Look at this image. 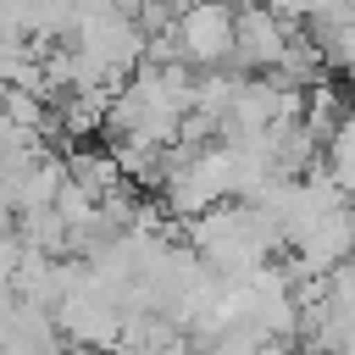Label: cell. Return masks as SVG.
I'll return each instance as SVG.
<instances>
[{"label":"cell","mask_w":355,"mask_h":355,"mask_svg":"<svg viewBox=\"0 0 355 355\" xmlns=\"http://www.w3.org/2000/svg\"><path fill=\"white\" fill-rule=\"evenodd\" d=\"M189 250L200 255L205 272H216V277H244V272L266 266L272 250H283V233H277L250 200H222V205L189 216Z\"/></svg>","instance_id":"cell-1"},{"label":"cell","mask_w":355,"mask_h":355,"mask_svg":"<svg viewBox=\"0 0 355 355\" xmlns=\"http://www.w3.org/2000/svg\"><path fill=\"white\" fill-rule=\"evenodd\" d=\"M172 55L194 72L205 67H227V50H233V6L222 0H194L172 17Z\"/></svg>","instance_id":"cell-2"},{"label":"cell","mask_w":355,"mask_h":355,"mask_svg":"<svg viewBox=\"0 0 355 355\" xmlns=\"http://www.w3.org/2000/svg\"><path fill=\"white\" fill-rule=\"evenodd\" d=\"M50 316H55V333H61L67 344H78V349L116 344V288H105L94 272H89L72 294H61V300L50 305Z\"/></svg>","instance_id":"cell-3"},{"label":"cell","mask_w":355,"mask_h":355,"mask_svg":"<svg viewBox=\"0 0 355 355\" xmlns=\"http://www.w3.org/2000/svg\"><path fill=\"white\" fill-rule=\"evenodd\" d=\"M294 28H300V22H283V17L266 11V6H244V11H233V50H227V67L244 72V78L272 72V67L283 61Z\"/></svg>","instance_id":"cell-4"},{"label":"cell","mask_w":355,"mask_h":355,"mask_svg":"<svg viewBox=\"0 0 355 355\" xmlns=\"http://www.w3.org/2000/svg\"><path fill=\"white\" fill-rule=\"evenodd\" d=\"M61 183H67V161L61 155H39L22 178H17V200H11V211H33V205H50L55 194H61Z\"/></svg>","instance_id":"cell-5"},{"label":"cell","mask_w":355,"mask_h":355,"mask_svg":"<svg viewBox=\"0 0 355 355\" xmlns=\"http://www.w3.org/2000/svg\"><path fill=\"white\" fill-rule=\"evenodd\" d=\"M67 178H72V183H83L94 200H105V194H116V189H122V166L111 161V150H72Z\"/></svg>","instance_id":"cell-6"},{"label":"cell","mask_w":355,"mask_h":355,"mask_svg":"<svg viewBox=\"0 0 355 355\" xmlns=\"http://www.w3.org/2000/svg\"><path fill=\"white\" fill-rule=\"evenodd\" d=\"M17 244H22V250H39V255H67V227H61L55 205H33V211H22Z\"/></svg>","instance_id":"cell-7"},{"label":"cell","mask_w":355,"mask_h":355,"mask_svg":"<svg viewBox=\"0 0 355 355\" xmlns=\"http://www.w3.org/2000/svg\"><path fill=\"white\" fill-rule=\"evenodd\" d=\"M200 349H205V355H261V333H250V327L239 322V327H227V333L205 338Z\"/></svg>","instance_id":"cell-8"},{"label":"cell","mask_w":355,"mask_h":355,"mask_svg":"<svg viewBox=\"0 0 355 355\" xmlns=\"http://www.w3.org/2000/svg\"><path fill=\"white\" fill-rule=\"evenodd\" d=\"M89 355H133L128 344H100V349H89Z\"/></svg>","instance_id":"cell-9"},{"label":"cell","mask_w":355,"mask_h":355,"mask_svg":"<svg viewBox=\"0 0 355 355\" xmlns=\"http://www.w3.org/2000/svg\"><path fill=\"white\" fill-rule=\"evenodd\" d=\"M222 6H233V11H244V6H261V0H222Z\"/></svg>","instance_id":"cell-10"}]
</instances>
